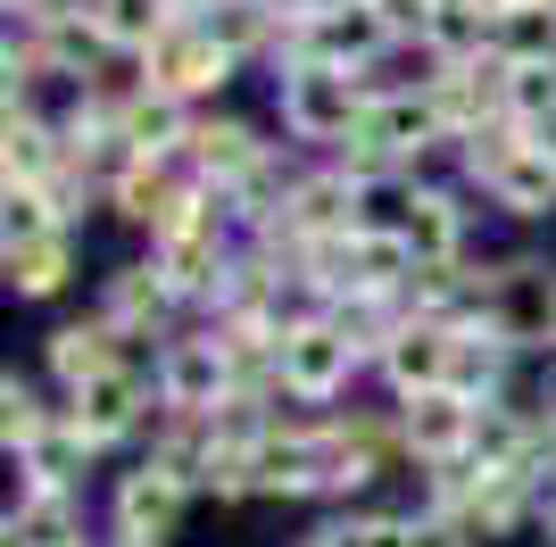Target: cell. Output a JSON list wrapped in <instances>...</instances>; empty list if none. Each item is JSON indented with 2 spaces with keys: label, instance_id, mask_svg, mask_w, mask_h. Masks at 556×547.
Segmentation results:
<instances>
[{
  "label": "cell",
  "instance_id": "obj_1",
  "mask_svg": "<svg viewBox=\"0 0 556 547\" xmlns=\"http://www.w3.org/2000/svg\"><path fill=\"white\" fill-rule=\"evenodd\" d=\"M366 100L374 84L349 67H325V59H300V67L275 75V109H282V133L307 141V150H349L357 125H366Z\"/></svg>",
  "mask_w": 556,
  "mask_h": 547
},
{
  "label": "cell",
  "instance_id": "obj_2",
  "mask_svg": "<svg viewBox=\"0 0 556 547\" xmlns=\"http://www.w3.org/2000/svg\"><path fill=\"white\" fill-rule=\"evenodd\" d=\"M432 150H448V116L432 100V84H374L366 100V125L341 158H366V166H407L416 175Z\"/></svg>",
  "mask_w": 556,
  "mask_h": 547
},
{
  "label": "cell",
  "instance_id": "obj_3",
  "mask_svg": "<svg viewBox=\"0 0 556 547\" xmlns=\"http://www.w3.org/2000/svg\"><path fill=\"white\" fill-rule=\"evenodd\" d=\"M357 341H349V323L332 316H300L291 332H282V348H275V390L291 398V407H332L349 382H357Z\"/></svg>",
  "mask_w": 556,
  "mask_h": 547
},
{
  "label": "cell",
  "instance_id": "obj_4",
  "mask_svg": "<svg viewBox=\"0 0 556 547\" xmlns=\"http://www.w3.org/2000/svg\"><path fill=\"white\" fill-rule=\"evenodd\" d=\"M200 498L175 465L141 456L134 473H116V498H109V547H166L184 531V506Z\"/></svg>",
  "mask_w": 556,
  "mask_h": 547
},
{
  "label": "cell",
  "instance_id": "obj_5",
  "mask_svg": "<svg viewBox=\"0 0 556 547\" xmlns=\"http://www.w3.org/2000/svg\"><path fill=\"white\" fill-rule=\"evenodd\" d=\"M232 67H241V59H232V50L216 42L200 17H175L159 42L141 50V84L166 91V100H184V109H200L208 91H225V84H232Z\"/></svg>",
  "mask_w": 556,
  "mask_h": 547
},
{
  "label": "cell",
  "instance_id": "obj_6",
  "mask_svg": "<svg viewBox=\"0 0 556 547\" xmlns=\"http://www.w3.org/2000/svg\"><path fill=\"white\" fill-rule=\"evenodd\" d=\"M67 423L92 440L100 456H109V448H125L134 432H150V423H159V382H150V373L125 357V365H109L100 382L67 390Z\"/></svg>",
  "mask_w": 556,
  "mask_h": 547
},
{
  "label": "cell",
  "instance_id": "obj_7",
  "mask_svg": "<svg viewBox=\"0 0 556 547\" xmlns=\"http://www.w3.org/2000/svg\"><path fill=\"white\" fill-rule=\"evenodd\" d=\"M473 432H482V398L457 382L399 398V448H407V465H457V456H473Z\"/></svg>",
  "mask_w": 556,
  "mask_h": 547
},
{
  "label": "cell",
  "instance_id": "obj_8",
  "mask_svg": "<svg viewBox=\"0 0 556 547\" xmlns=\"http://www.w3.org/2000/svg\"><path fill=\"white\" fill-rule=\"evenodd\" d=\"M150 382H159V407L216 415L232 398V365H225V348H216V332H175V341H159V357H150Z\"/></svg>",
  "mask_w": 556,
  "mask_h": 547
},
{
  "label": "cell",
  "instance_id": "obj_9",
  "mask_svg": "<svg viewBox=\"0 0 556 547\" xmlns=\"http://www.w3.org/2000/svg\"><path fill=\"white\" fill-rule=\"evenodd\" d=\"M457 357H465V323H432V316H407L382 348V382L391 398H416V390H448L457 382Z\"/></svg>",
  "mask_w": 556,
  "mask_h": 547
},
{
  "label": "cell",
  "instance_id": "obj_10",
  "mask_svg": "<svg viewBox=\"0 0 556 547\" xmlns=\"http://www.w3.org/2000/svg\"><path fill=\"white\" fill-rule=\"evenodd\" d=\"M184 166H191L200 182H225V191H241L250 175H266V166H275V141H257L241 116H191Z\"/></svg>",
  "mask_w": 556,
  "mask_h": 547
},
{
  "label": "cell",
  "instance_id": "obj_11",
  "mask_svg": "<svg viewBox=\"0 0 556 547\" xmlns=\"http://www.w3.org/2000/svg\"><path fill=\"white\" fill-rule=\"evenodd\" d=\"M100 316H109L125 341H159L166 316H175V282L159 274V257H134V266L100 274Z\"/></svg>",
  "mask_w": 556,
  "mask_h": 547
},
{
  "label": "cell",
  "instance_id": "obj_12",
  "mask_svg": "<svg viewBox=\"0 0 556 547\" xmlns=\"http://www.w3.org/2000/svg\"><path fill=\"white\" fill-rule=\"evenodd\" d=\"M42 365H50V382H59V390H84V382H100L109 365H125V332H116L109 316L59 323V332L42 341Z\"/></svg>",
  "mask_w": 556,
  "mask_h": 547
},
{
  "label": "cell",
  "instance_id": "obj_13",
  "mask_svg": "<svg viewBox=\"0 0 556 547\" xmlns=\"http://www.w3.org/2000/svg\"><path fill=\"white\" fill-rule=\"evenodd\" d=\"M407 250L416 266H465V200L441 182H416V207H407Z\"/></svg>",
  "mask_w": 556,
  "mask_h": 547
},
{
  "label": "cell",
  "instance_id": "obj_14",
  "mask_svg": "<svg viewBox=\"0 0 556 547\" xmlns=\"http://www.w3.org/2000/svg\"><path fill=\"white\" fill-rule=\"evenodd\" d=\"M92 440L67 423V407H59V423H50L34 448H17V473H25V489H50V498H75L84 489V465H92Z\"/></svg>",
  "mask_w": 556,
  "mask_h": 547
},
{
  "label": "cell",
  "instance_id": "obj_15",
  "mask_svg": "<svg viewBox=\"0 0 556 547\" xmlns=\"http://www.w3.org/2000/svg\"><path fill=\"white\" fill-rule=\"evenodd\" d=\"M0 274L17 298H59L75 282V232H34V241H0Z\"/></svg>",
  "mask_w": 556,
  "mask_h": 547
},
{
  "label": "cell",
  "instance_id": "obj_16",
  "mask_svg": "<svg viewBox=\"0 0 556 547\" xmlns=\"http://www.w3.org/2000/svg\"><path fill=\"white\" fill-rule=\"evenodd\" d=\"M116 141H125L134 158H184V141H191V109L141 84V100L116 116Z\"/></svg>",
  "mask_w": 556,
  "mask_h": 547
},
{
  "label": "cell",
  "instance_id": "obj_17",
  "mask_svg": "<svg viewBox=\"0 0 556 547\" xmlns=\"http://www.w3.org/2000/svg\"><path fill=\"white\" fill-rule=\"evenodd\" d=\"M490 59L507 67H556V0H507L490 25Z\"/></svg>",
  "mask_w": 556,
  "mask_h": 547
},
{
  "label": "cell",
  "instance_id": "obj_18",
  "mask_svg": "<svg viewBox=\"0 0 556 547\" xmlns=\"http://www.w3.org/2000/svg\"><path fill=\"white\" fill-rule=\"evenodd\" d=\"M59 158H67L59 116H42V109H9V125H0V166H9V182H42Z\"/></svg>",
  "mask_w": 556,
  "mask_h": 547
},
{
  "label": "cell",
  "instance_id": "obj_19",
  "mask_svg": "<svg viewBox=\"0 0 556 547\" xmlns=\"http://www.w3.org/2000/svg\"><path fill=\"white\" fill-rule=\"evenodd\" d=\"M92 25L109 34L116 59H141V50L175 25V0H92Z\"/></svg>",
  "mask_w": 556,
  "mask_h": 547
},
{
  "label": "cell",
  "instance_id": "obj_20",
  "mask_svg": "<svg viewBox=\"0 0 556 547\" xmlns=\"http://www.w3.org/2000/svg\"><path fill=\"white\" fill-rule=\"evenodd\" d=\"M50 423H59V407H42V390L25 382V373H9V382H0V440H9V456L34 448Z\"/></svg>",
  "mask_w": 556,
  "mask_h": 547
},
{
  "label": "cell",
  "instance_id": "obj_21",
  "mask_svg": "<svg viewBox=\"0 0 556 547\" xmlns=\"http://www.w3.org/2000/svg\"><path fill=\"white\" fill-rule=\"evenodd\" d=\"M416 547H482L473 514H424L416 506Z\"/></svg>",
  "mask_w": 556,
  "mask_h": 547
},
{
  "label": "cell",
  "instance_id": "obj_22",
  "mask_svg": "<svg viewBox=\"0 0 556 547\" xmlns=\"http://www.w3.org/2000/svg\"><path fill=\"white\" fill-rule=\"evenodd\" d=\"M540 523H548V547H556V489L540 498Z\"/></svg>",
  "mask_w": 556,
  "mask_h": 547
},
{
  "label": "cell",
  "instance_id": "obj_23",
  "mask_svg": "<svg viewBox=\"0 0 556 547\" xmlns=\"http://www.w3.org/2000/svg\"><path fill=\"white\" fill-rule=\"evenodd\" d=\"M548 348H556V282H548Z\"/></svg>",
  "mask_w": 556,
  "mask_h": 547
}]
</instances>
